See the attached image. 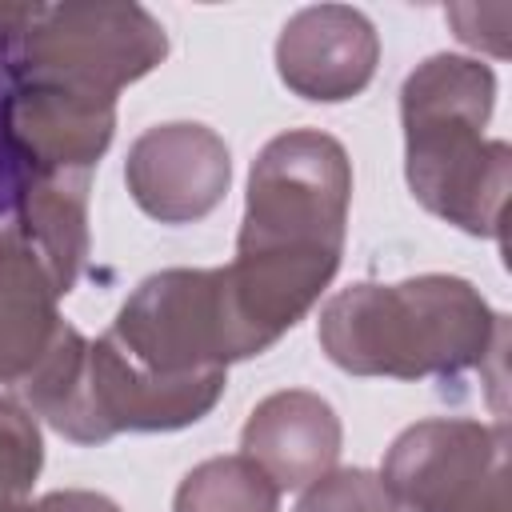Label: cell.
Here are the masks:
<instances>
[{
	"mask_svg": "<svg viewBox=\"0 0 512 512\" xmlns=\"http://www.w3.org/2000/svg\"><path fill=\"white\" fill-rule=\"evenodd\" d=\"M348 200L352 160L328 132L288 128L252 160L224 284L256 356L304 320L332 284L344 256Z\"/></svg>",
	"mask_w": 512,
	"mask_h": 512,
	"instance_id": "6da1fadb",
	"label": "cell"
},
{
	"mask_svg": "<svg viewBox=\"0 0 512 512\" xmlns=\"http://www.w3.org/2000/svg\"><path fill=\"white\" fill-rule=\"evenodd\" d=\"M104 336L160 380L228 372V364L256 356L232 308L224 268H164L140 280Z\"/></svg>",
	"mask_w": 512,
	"mask_h": 512,
	"instance_id": "8992f818",
	"label": "cell"
},
{
	"mask_svg": "<svg viewBox=\"0 0 512 512\" xmlns=\"http://www.w3.org/2000/svg\"><path fill=\"white\" fill-rule=\"evenodd\" d=\"M172 512H280V488L244 452L212 456L180 480Z\"/></svg>",
	"mask_w": 512,
	"mask_h": 512,
	"instance_id": "4fadbf2b",
	"label": "cell"
},
{
	"mask_svg": "<svg viewBox=\"0 0 512 512\" xmlns=\"http://www.w3.org/2000/svg\"><path fill=\"white\" fill-rule=\"evenodd\" d=\"M44 464V440L36 428V416L0 396V512H16L40 476Z\"/></svg>",
	"mask_w": 512,
	"mask_h": 512,
	"instance_id": "5bb4252c",
	"label": "cell"
},
{
	"mask_svg": "<svg viewBox=\"0 0 512 512\" xmlns=\"http://www.w3.org/2000/svg\"><path fill=\"white\" fill-rule=\"evenodd\" d=\"M88 176L36 172L16 200V228L48 264L60 296H68L88 260Z\"/></svg>",
	"mask_w": 512,
	"mask_h": 512,
	"instance_id": "7c38bea8",
	"label": "cell"
},
{
	"mask_svg": "<svg viewBox=\"0 0 512 512\" xmlns=\"http://www.w3.org/2000/svg\"><path fill=\"white\" fill-rule=\"evenodd\" d=\"M492 104V68L456 52L428 56L400 88L404 176L412 196L468 236L500 240L512 152L504 140L484 136Z\"/></svg>",
	"mask_w": 512,
	"mask_h": 512,
	"instance_id": "3957f363",
	"label": "cell"
},
{
	"mask_svg": "<svg viewBox=\"0 0 512 512\" xmlns=\"http://www.w3.org/2000/svg\"><path fill=\"white\" fill-rule=\"evenodd\" d=\"M124 180L132 200L152 220L192 224L224 200L232 184V156L208 124L172 120L132 140Z\"/></svg>",
	"mask_w": 512,
	"mask_h": 512,
	"instance_id": "ba28073f",
	"label": "cell"
},
{
	"mask_svg": "<svg viewBox=\"0 0 512 512\" xmlns=\"http://www.w3.org/2000/svg\"><path fill=\"white\" fill-rule=\"evenodd\" d=\"M164 56V24L140 4H40L8 68L16 84L116 104V92L148 76Z\"/></svg>",
	"mask_w": 512,
	"mask_h": 512,
	"instance_id": "5b68a950",
	"label": "cell"
},
{
	"mask_svg": "<svg viewBox=\"0 0 512 512\" xmlns=\"http://www.w3.org/2000/svg\"><path fill=\"white\" fill-rule=\"evenodd\" d=\"M340 416L336 408L308 392V388H284L264 396L240 432V448L248 460H256L276 488H308L324 472L336 468L340 456Z\"/></svg>",
	"mask_w": 512,
	"mask_h": 512,
	"instance_id": "30bf717a",
	"label": "cell"
},
{
	"mask_svg": "<svg viewBox=\"0 0 512 512\" xmlns=\"http://www.w3.org/2000/svg\"><path fill=\"white\" fill-rule=\"evenodd\" d=\"M16 512H120V504L108 500L104 492L60 488V492H44L40 500H24Z\"/></svg>",
	"mask_w": 512,
	"mask_h": 512,
	"instance_id": "e0dca14e",
	"label": "cell"
},
{
	"mask_svg": "<svg viewBox=\"0 0 512 512\" xmlns=\"http://www.w3.org/2000/svg\"><path fill=\"white\" fill-rule=\"evenodd\" d=\"M40 4H0V56H12L20 36L32 28Z\"/></svg>",
	"mask_w": 512,
	"mask_h": 512,
	"instance_id": "ac0fdd59",
	"label": "cell"
},
{
	"mask_svg": "<svg viewBox=\"0 0 512 512\" xmlns=\"http://www.w3.org/2000/svg\"><path fill=\"white\" fill-rule=\"evenodd\" d=\"M228 372L160 380L136 368L108 336L84 340L68 320L48 356L20 384L28 408L76 444L120 432H176L204 420L224 396Z\"/></svg>",
	"mask_w": 512,
	"mask_h": 512,
	"instance_id": "277c9868",
	"label": "cell"
},
{
	"mask_svg": "<svg viewBox=\"0 0 512 512\" xmlns=\"http://www.w3.org/2000/svg\"><path fill=\"white\" fill-rule=\"evenodd\" d=\"M292 512H400L388 484L368 468H332L312 480Z\"/></svg>",
	"mask_w": 512,
	"mask_h": 512,
	"instance_id": "9a60e30c",
	"label": "cell"
},
{
	"mask_svg": "<svg viewBox=\"0 0 512 512\" xmlns=\"http://www.w3.org/2000/svg\"><path fill=\"white\" fill-rule=\"evenodd\" d=\"M380 480L408 512H512L508 428L468 416H432L404 428Z\"/></svg>",
	"mask_w": 512,
	"mask_h": 512,
	"instance_id": "52a82bcc",
	"label": "cell"
},
{
	"mask_svg": "<svg viewBox=\"0 0 512 512\" xmlns=\"http://www.w3.org/2000/svg\"><path fill=\"white\" fill-rule=\"evenodd\" d=\"M380 64V36L360 8L312 4L300 8L276 40L280 80L316 104H340L360 96Z\"/></svg>",
	"mask_w": 512,
	"mask_h": 512,
	"instance_id": "9c48e42d",
	"label": "cell"
},
{
	"mask_svg": "<svg viewBox=\"0 0 512 512\" xmlns=\"http://www.w3.org/2000/svg\"><path fill=\"white\" fill-rule=\"evenodd\" d=\"M24 184H28V164L12 132V68L8 56H0V216L16 212Z\"/></svg>",
	"mask_w": 512,
	"mask_h": 512,
	"instance_id": "2e32d148",
	"label": "cell"
},
{
	"mask_svg": "<svg viewBox=\"0 0 512 512\" xmlns=\"http://www.w3.org/2000/svg\"><path fill=\"white\" fill-rule=\"evenodd\" d=\"M504 316L464 276L360 280L320 308V348L352 376H460L504 348Z\"/></svg>",
	"mask_w": 512,
	"mask_h": 512,
	"instance_id": "7a4b0ae2",
	"label": "cell"
},
{
	"mask_svg": "<svg viewBox=\"0 0 512 512\" xmlns=\"http://www.w3.org/2000/svg\"><path fill=\"white\" fill-rule=\"evenodd\" d=\"M60 288L16 224L0 228V384H24L56 344Z\"/></svg>",
	"mask_w": 512,
	"mask_h": 512,
	"instance_id": "8fae6325",
	"label": "cell"
}]
</instances>
